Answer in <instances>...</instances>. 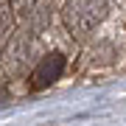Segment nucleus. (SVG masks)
Listing matches in <instances>:
<instances>
[{
	"mask_svg": "<svg viewBox=\"0 0 126 126\" xmlns=\"http://www.w3.org/2000/svg\"><path fill=\"white\" fill-rule=\"evenodd\" d=\"M107 14V3L104 0H67L64 3V20H67L70 31L87 34L95 28Z\"/></svg>",
	"mask_w": 126,
	"mask_h": 126,
	"instance_id": "1",
	"label": "nucleus"
},
{
	"mask_svg": "<svg viewBox=\"0 0 126 126\" xmlns=\"http://www.w3.org/2000/svg\"><path fill=\"white\" fill-rule=\"evenodd\" d=\"M62 67H64V56H62V53L45 56V59L39 62V67H36V73H34L36 87H45V84H50V81H56L59 76H62Z\"/></svg>",
	"mask_w": 126,
	"mask_h": 126,
	"instance_id": "2",
	"label": "nucleus"
}]
</instances>
